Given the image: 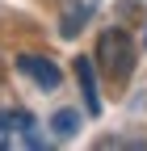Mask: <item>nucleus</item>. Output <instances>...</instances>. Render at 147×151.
I'll return each mask as SVG.
<instances>
[{"mask_svg": "<svg viewBox=\"0 0 147 151\" xmlns=\"http://www.w3.org/2000/svg\"><path fill=\"white\" fill-rule=\"evenodd\" d=\"M50 130H55V139H71V134L80 130V113H76V109H59V113L50 118Z\"/></svg>", "mask_w": 147, "mask_h": 151, "instance_id": "obj_5", "label": "nucleus"}, {"mask_svg": "<svg viewBox=\"0 0 147 151\" xmlns=\"http://www.w3.org/2000/svg\"><path fill=\"white\" fill-rule=\"evenodd\" d=\"M84 17H88V9H84V4H80V9H71V13L63 17V25H59V29H63V38H76V34L84 29Z\"/></svg>", "mask_w": 147, "mask_h": 151, "instance_id": "obj_6", "label": "nucleus"}, {"mask_svg": "<svg viewBox=\"0 0 147 151\" xmlns=\"http://www.w3.org/2000/svg\"><path fill=\"white\" fill-rule=\"evenodd\" d=\"M93 63L101 71V80L109 84V92H122L126 84H130V76L139 67V46H135V38L118 29V25H109L97 34V55H93Z\"/></svg>", "mask_w": 147, "mask_h": 151, "instance_id": "obj_1", "label": "nucleus"}, {"mask_svg": "<svg viewBox=\"0 0 147 151\" xmlns=\"http://www.w3.org/2000/svg\"><path fill=\"white\" fill-rule=\"evenodd\" d=\"M0 147H42V130L25 109H0Z\"/></svg>", "mask_w": 147, "mask_h": 151, "instance_id": "obj_2", "label": "nucleus"}, {"mask_svg": "<svg viewBox=\"0 0 147 151\" xmlns=\"http://www.w3.org/2000/svg\"><path fill=\"white\" fill-rule=\"evenodd\" d=\"M13 63H17V71H21L30 84H38V88H46V92H55V88L63 84V71H59V63H55L50 55H38V50H21Z\"/></svg>", "mask_w": 147, "mask_h": 151, "instance_id": "obj_3", "label": "nucleus"}, {"mask_svg": "<svg viewBox=\"0 0 147 151\" xmlns=\"http://www.w3.org/2000/svg\"><path fill=\"white\" fill-rule=\"evenodd\" d=\"M76 80H80V92H84V109L101 113V84H97V63L93 59H84V55H76Z\"/></svg>", "mask_w": 147, "mask_h": 151, "instance_id": "obj_4", "label": "nucleus"}]
</instances>
